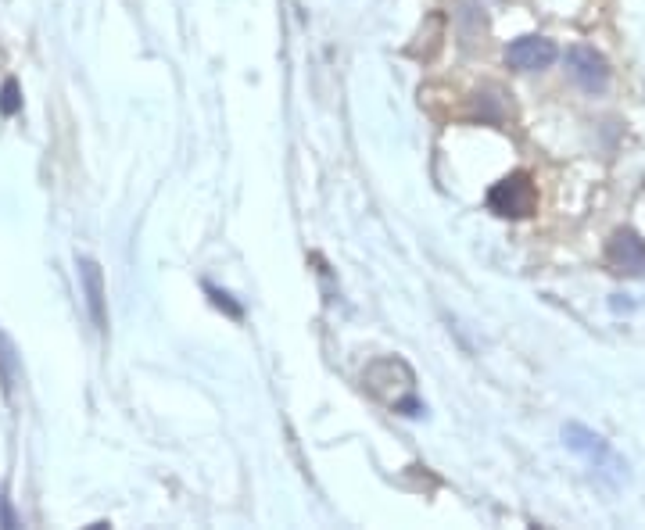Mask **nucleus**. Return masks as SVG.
<instances>
[{"label":"nucleus","instance_id":"nucleus-3","mask_svg":"<svg viewBox=\"0 0 645 530\" xmlns=\"http://www.w3.org/2000/svg\"><path fill=\"white\" fill-rule=\"evenodd\" d=\"M567 72L585 94H606V86H610V61L585 43L567 51Z\"/></svg>","mask_w":645,"mask_h":530},{"label":"nucleus","instance_id":"nucleus-7","mask_svg":"<svg viewBox=\"0 0 645 530\" xmlns=\"http://www.w3.org/2000/svg\"><path fill=\"white\" fill-rule=\"evenodd\" d=\"M18 373H22V362H18V351L11 344V337L0 330V384H4V394L15 391Z\"/></svg>","mask_w":645,"mask_h":530},{"label":"nucleus","instance_id":"nucleus-9","mask_svg":"<svg viewBox=\"0 0 645 530\" xmlns=\"http://www.w3.org/2000/svg\"><path fill=\"white\" fill-rule=\"evenodd\" d=\"M18 108H22V97H18V83H15V79H8V83L0 86V112L15 115Z\"/></svg>","mask_w":645,"mask_h":530},{"label":"nucleus","instance_id":"nucleus-1","mask_svg":"<svg viewBox=\"0 0 645 530\" xmlns=\"http://www.w3.org/2000/svg\"><path fill=\"white\" fill-rule=\"evenodd\" d=\"M563 445L585 462L588 470H592L606 488H620V484L628 480V459H624L602 434L585 427V423H567V427H563Z\"/></svg>","mask_w":645,"mask_h":530},{"label":"nucleus","instance_id":"nucleus-8","mask_svg":"<svg viewBox=\"0 0 645 530\" xmlns=\"http://www.w3.org/2000/svg\"><path fill=\"white\" fill-rule=\"evenodd\" d=\"M205 294H208V298H212V305H215V308H223V312H226V316H230V319H241V316H244V308L237 305V301H233L226 291H219V287H212V283H205Z\"/></svg>","mask_w":645,"mask_h":530},{"label":"nucleus","instance_id":"nucleus-5","mask_svg":"<svg viewBox=\"0 0 645 530\" xmlns=\"http://www.w3.org/2000/svg\"><path fill=\"white\" fill-rule=\"evenodd\" d=\"M556 43L545 36H520L506 47V65L516 72H542L556 61Z\"/></svg>","mask_w":645,"mask_h":530},{"label":"nucleus","instance_id":"nucleus-2","mask_svg":"<svg viewBox=\"0 0 645 530\" xmlns=\"http://www.w3.org/2000/svg\"><path fill=\"white\" fill-rule=\"evenodd\" d=\"M488 208L502 219H527L538 208V190H534L527 172H509L488 190Z\"/></svg>","mask_w":645,"mask_h":530},{"label":"nucleus","instance_id":"nucleus-6","mask_svg":"<svg viewBox=\"0 0 645 530\" xmlns=\"http://www.w3.org/2000/svg\"><path fill=\"white\" fill-rule=\"evenodd\" d=\"M79 283H83L90 319H94L97 330H104L108 326V312H104V273L94 258H79Z\"/></svg>","mask_w":645,"mask_h":530},{"label":"nucleus","instance_id":"nucleus-4","mask_svg":"<svg viewBox=\"0 0 645 530\" xmlns=\"http://www.w3.org/2000/svg\"><path fill=\"white\" fill-rule=\"evenodd\" d=\"M606 265L620 276H645V240L635 230H617L606 244Z\"/></svg>","mask_w":645,"mask_h":530},{"label":"nucleus","instance_id":"nucleus-10","mask_svg":"<svg viewBox=\"0 0 645 530\" xmlns=\"http://www.w3.org/2000/svg\"><path fill=\"white\" fill-rule=\"evenodd\" d=\"M0 527H18V516H15V509H11L4 488H0Z\"/></svg>","mask_w":645,"mask_h":530}]
</instances>
